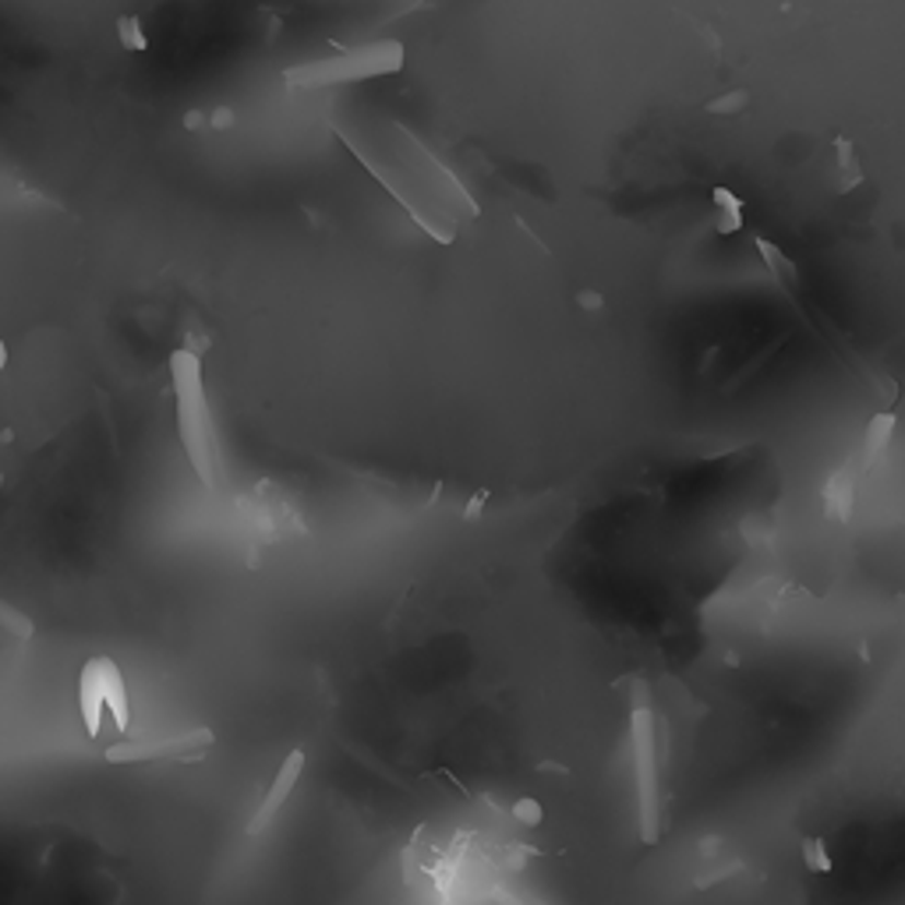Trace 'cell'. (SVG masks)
<instances>
[{"mask_svg": "<svg viewBox=\"0 0 905 905\" xmlns=\"http://www.w3.org/2000/svg\"><path fill=\"white\" fill-rule=\"evenodd\" d=\"M340 134L346 149L365 163L368 174L414 216V223L428 237L449 245L460 231V220L478 216V205L463 191L460 180L432 153H425L414 134H407L403 128L393 125V142H368L346 128H340Z\"/></svg>", "mask_w": 905, "mask_h": 905, "instance_id": "6da1fadb", "label": "cell"}, {"mask_svg": "<svg viewBox=\"0 0 905 905\" xmlns=\"http://www.w3.org/2000/svg\"><path fill=\"white\" fill-rule=\"evenodd\" d=\"M171 383L177 403V439L185 446L191 471L199 474L205 489H220V457L213 435V411H209L202 361L188 346L171 354Z\"/></svg>", "mask_w": 905, "mask_h": 905, "instance_id": "7a4b0ae2", "label": "cell"}, {"mask_svg": "<svg viewBox=\"0 0 905 905\" xmlns=\"http://www.w3.org/2000/svg\"><path fill=\"white\" fill-rule=\"evenodd\" d=\"M403 43L397 39H379L365 43V47L343 50L322 60H308V64L286 68L283 79L294 89H329V85H351V82H368L383 79V74H397L403 68Z\"/></svg>", "mask_w": 905, "mask_h": 905, "instance_id": "3957f363", "label": "cell"}, {"mask_svg": "<svg viewBox=\"0 0 905 905\" xmlns=\"http://www.w3.org/2000/svg\"><path fill=\"white\" fill-rule=\"evenodd\" d=\"M79 712H82V726L89 732V739H99L103 732V718H114L117 732H128L131 726V707H128V686H125V672L117 669V661L107 655L89 658L79 675Z\"/></svg>", "mask_w": 905, "mask_h": 905, "instance_id": "277c9868", "label": "cell"}, {"mask_svg": "<svg viewBox=\"0 0 905 905\" xmlns=\"http://www.w3.org/2000/svg\"><path fill=\"white\" fill-rule=\"evenodd\" d=\"M630 743H633V772H637L644 842H655V835H658V739H655V712L644 697V686H637V701H633Z\"/></svg>", "mask_w": 905, "mask_h": 905, "instance_id": "5b68a950", "label": "cell"}, {"mask_svg": "<svg viewBox=\"0 0 905 905\" xmlns=\"http://www.w3.org/2000/svg\"><path fill=\"white\" fill-rule=\"evenodd\" d=\"M216 747L213 729H188L174 736H142L120 739V743L103 750L107 764H160V761H202Z\"/></svg>", "mask_w": 905, "mask_h": 905, "instance_id": "8992f818", "label": "cell"}, {"mask_svg": "<svg viewBox=\"0 0 905 905\" xmlns=\"http://www.w3.org/2000/svg\"><path fill=\"white\" fill-rule=\"evenodd\" d=\"M305 761H308L305 750H291V753H286L283 764H280V772L273 775V786H269L266 796H262V807L255 810V818L248 824V835H262L266 827L277 821V813L283 810V803L297 792V781H301V775H305Z\"/></svg>", "mask_w": 905, "mask_h": 905, "instance_id": "52a82bcc", "label": "cell"}, {"mask_svg": "<svg viewBox=\"0 0 905 905\" xmlns=\"http://www.w3.org/2000/svg\"><path fill=\"white\" fill-rule=\"evenodd\" d=\"M821 503H824V517L832 520V524H849L853 506H856V474H853V467H838V471L824 481Z\"/></svg>", "mask_w": 905, "mask_h": 905, "instance_id": "ba28073f", "label": "cell"}, {"mask_svg": "<svg viewBox=\"0 0 905 905\" xmlns=\"http://www.w3.org/2000/svg\"><path fill=\"white\" fill-rule=\"evenodd\" d=\"M895 428H898L895 411H878L867 421V435H863V463L867 467H873L888 449H892Z\"/></svg>", "mask_w": 905, "mask_h": 905, "instance_id": "9c48e42d", "label": "cell"}, {"mask_svg": "<svg viewBox=\"0 0 905 905\" xmlns=\"http://www.w3.org/2000/svg\"><path fill=\"white\" fill-rule=\"evenodd\" d=\"M753 245H757L761 262L767 266V273H772V280L781 286V291H796V286H799V269H796V262L789 259V255L781 251L775 240H767V237H757Z\"/></svg>", "mask_w": 905, "mask_h": 905, "instance_id": "30bf717a", "label": "cell"}, {"mask_svg": "<svg viewBox=\"0 0 905 905\" xmlns=\"http://www.w3.org/2000/svg\"><path fill=\"white\" fill-rule=\"evenodd\" d=\"M712 202H715V216H712V223H715V231L718 234H739L743 231V199H739V195H732L729 188H715L712 191Z\"/></svg>", "mask_w": 905, "mask_h": 905, "instance_id": "8fae6325", "label": "cell"}, {"mask_svg": "<svg viewBox=\"0 0 905 905\" xmlns=\"http://www.w3.org/2000/svg\"><path fill=\"white\" fill-rule=\"evenodd\" d=\"M838 153V191H853L856 185H863V167L856 160V145L849 139H835Z\"/></svg>", "mask_w": 905, "mask_h": 905, "instance_id": "7c38bea8", "label": "cell"}, {"mask_svg": "<svg viewBox=\"0 0 905 905\" xmlns=\"http://www.w3.org/2000/svg\"><path fill=\"white\" fill-rule=\"evenodd\" d=\"M117 39H120V47L131 50V54H145L149 50V36H145L139 14H120V19H117Z\"/></svg>", "mask_w": 905, "mask_h": 905, "instance_id": "4fadbf2b", "label": "cell"}, {"mask_svg": "<svg viewBox=\"0 0 905 905\" xmlns=\"http://www.w3.org/2000/svg\"><path fill=\"white\" fill-rule=\"evenodd\" d=\"M799 856H803V867L810 873H818V878H827V873L835 870L832 853H827V842L824 838H803V849H799Z\"/></svg>", "mask_w": 905, "mask_h": 905, "instance_id": "5bb4252c", "label": "cell"}, {"mask_svg": "<svg viewBox=\"0 0 905 905\" xmlns=\"http://www.w3.org/2000/svg\"><path fill=\"white\" fill-rule=\"evenodd\" d=\"M0 626H4L8 633H14V637H33V623H28V615L19 612L14 606H8L4 598H0Z\"/></svg>", "mask_w": 905, "mask_h": 905, "instance_id": "9a60e30c", "label": "cell"}, {"mask_svg": "<svg viewBox=\"0 0 905 905\" xmlns=\"http://www.w3.org/2000/svg\"><path fill=\"white\" fill-rule=\"evenodd\" d=\"M513 818H517L520 824H527V827H538L541 821H545V810H541L538 799L524 796V799H517V803H513Z\"/></svg>", "mask_w": 905, "mask_h": 905, "instance_id": "2e32d148", "label": "cell"}, {"mask_svg": "<svg viewBox=\"0 0 905 905\" xmlns=\"http://www.w3.org/2000/svg\"><path fill=\"white\" fill-rule=\"evenodd\" d=\"M747 93L739 89V93H729V96H721L715 103H707V114H736V110H743L747 107Z\"/></svg>", "mask_w": 905, "mask_h": 905, "instance_id": "e0dca14e", "label": "cell"}, {"mask_svg": "<svg viewBox=\"0 0 905 905\" xmlns=\"http://www.w3.org/2000/svg\"><path fill=\"white\" fill-rule=\"evenodd\" d=\"M234 125V114L231 110H216L209 114V128H231Z\"/></svg>", "mask_w": 905, "mask_h": 905, "instance_id": "ac0fdd59", "label": "cell"}, {"mask_svg": "<svg viewBox=\"0 0 905 905\" xmlns=\"http://www.w3.org/2000/svg\"><path fill=\"white\" fill-rule=\"evenodd\" d=\"M580 305L584 308H601V297L598 294H580Z\"/></svg>", "mask_w": 905, "mask_h": 905, "instance_id": "d6986e66", "label": "cell"}, {"mask_svg": "<svg viewBox=\"0 0 905 905\" xmlns=\"http://www.w3.org/2000/svg\"><path fill=\"white\" fill-rule=\"evenodd\" d=\"M4 365H8V346H4V340H0V372H4Z\"/></svg>", "mask_w": 905, "mask_h": 905, "instance_id": "ffe728a7", "label": "cell"}, {"mask_svg": "<svg viewBox=\"0 0 905 905\" xmlns=\"http://www.w3.org/2000/svg\"><path fill=\"white\" fill-rule=\"evenodd\" d=\"M0 489H4V471H0Z\"/></svg>", "mask_w": 905, "mask_h": 905, "instance_id": "44dd1931", "label": "cell"}]
</instances>
